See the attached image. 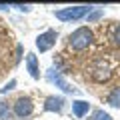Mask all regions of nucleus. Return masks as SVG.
<instances>
[{
	"mask_svg": "<svg viewBox=\"0 0 120 120\" xmlns=\"http://www.w3.org/2000/svg\"><path fill=\"white\" fill-rule=\"evenodd\" d=\"M106 102L110 104V106H114V108H120V86H116V88H112V92L108 94Z\"/></svg>",
	"mask_w": 120,
	"mask_h": 120,
	"instance_id": "9d476101",
	"label": "nucleus"
},
{
	"mask_svg": "<svg viewBox=\"0 0 120 120\" xmlns=\"http://www.w3.org/2000/svg\"><path fill=\"white\" fill-rule=\"evenodd\" d=\"M18 10H22V12H30V6H24V4H16Z\"/></svg>",
	"mask_w": 120,
	"mask_h": 120,
	"instance_id": "dca6fc26",
	"label": "nucleus"
},
{
	"mask_svg": "<svg viewBox=\"0 0 120 120\" xmlns=\"http://www.w3.org/2000/svg\"><path fill=\"white\" fill-rule=\"evenodd\" d=\"M92 12V6H70V8H62V10H56L54 16L58 20H64V22H70V20H80V18L88 16Z\"/></svg>",
	"mask_w": 120,
	"mask_h": 120,
	"instance_id": "f03ea898",
	"label": "nucleus"
},
{
	"mask_svg": "<svg viewBox=\"0 0 120 120\" xmlns=\"http://www.w3.org/2000/svg\"><path fill=\"white\" fill-rule=\"evenodd\" d=\"M14 86H16V80H10V82H8V84H6V86H4V88L0 90V92H2V94H6V92H8V90H12V88H14Z\"/></svg>",
	"mask_w": 120,
	"mask_h": 120,
	"instance_id": "2eb2a0df",
	"label": "nucleus"
},
{
	"mask_svg": "<svg viewBox=\"0 0 120 120\" xmlns=\"http://www.w3.org/2000/svg\"><path fill=\"white\" fill-rule=\"evenodd\" d=\"M12 118V108H10L8 102L0 100V120H10Z\"/></svg>",
	"mask_w": 120,
	"mask_h": 120,
	"instance_id": "9b49d317",
	"label": "nucleus"
},
{
	"mask_svg": "<svg viewBox=\"0 0 120 120\" xmlns=\"http://www.w3.org/2000/svg\"><path fill=\"white\" fill-rule=\"evenodd\" d=\"M62 106H64L62 96H48L46 102H44V110L46 112H62Z\"/></svg>",
	"mask_w": 120,
	"mask_h": 120,
	"instance_id": "423d86ee",
	"label": "nucleus"
},
{
	"mask_svg": "<svg viewBox=\"0 0 120 120\" xmlns=\"http://www.w3.org/2000/svg\"><path fill=\"white\" fill-rule=\"evenodd\" d=\"M34 110V104L28 96H20V98L14 102V108H12V114H16L18 118H28Z\"/></svg>",
	"mask_w": 120,
	"mask_h": 120,
	"instance_id": "7ed1b4c3",
	"label": "nucleus"
},
{
	"mask_svg": "<svg viewBox=\"0 0 120 120\" xmlns=\"http://www.w3.org/2000/svg\"><path fill=\"white\" fill-rule=\"evenodd\" d=\"M90 120H112V116L108 112H104V110H94V114H92Z\"/></svg>",
	"mask_w": 120,
	"mask_h": 120,
	"instance_id": "f8f14e48",
	"label": "nucleus"
},
{
	"mask_svg": "<svg viewBox=\"0 0 120 120\" xmlns=\"http://www.w3.org/2000/svg\"><path fill=\"white\" fill-rule=\"evenodd\" d=\"M0 8L4 10V8H10V6H8V4H0Z\"/></svg>",
	"mask_w": 120,
	"mask_h": 120,
	"instance_id": "f3484780",
	"label": "nucleus"
},
{
	"mask_svg": "<svg viewBox=\"0 0 120 120\" xmlns=\"http://www.w3.org/2000/svg\"><path fill=\"white\" fill-rule=\"evenodd\" d=\"M88 110H90V104L86 102V100H76V102H72V112H74V116H78V118L86 116Z\"/></svg>",
	"mask_w": 120,
	"mask_h": 120,
	"instance_id": "1a4fd4ad",
	"label": "nucleus"
},
{
	"mask_svg": "<svg viewBox=\"0 0 120 120\" xmlns=\"http://www.w3.org/2000/svg\"><path fill=\"white\" fill-rule=\"evenodd\" d=\"M92 78H94V80H98V82L108 80V78H110V68L106 66V62H98V64H96L94 72H92Z\"/></svg>",
	"mask_w": 120,
	"mask_h": 120,
	"instance_id": "6e6552de",
	"label": "nucleus"
},
{
	"mask_svg": "<svg viewBox=\"0 0 120 120\" xmlns=\"http://www.w3.org/2000/svg\"><path fill=\"white\" fill-rule=\"evenodd\" d=\"M92 40H94V34H92V30L86 28V26L76 28L72 34L68 36V44L74 50H84V48H88L90 44H92Z\"/></svg>",
	"mask_w": 120,
	"mask_h": 120,
	"instance_id": "f257e3e1",
	"label": "nucleus"
},
{
	"mask_svg": "<svg viewBox=\"0 0 120 120\" xmlns=\"http://www.w3.org/2000/svg\"><path fill=\"white\" fill-rule=\"evenodd\" d=\"M56 38H58V34H56L54 30H46V32H42V34L36 38V48H38L40 52L50 50V48L56 44Z\"/></svg>",
	"mask_w": 120,
	"mask_h": 120,
	"instance_id": "20e7f679",
	"label": "nucleus"
},
{
	"mask_svg": "<svg viewBox=\"0 0 120 120\" xmlns=\"http://www.w3.org/2000/svg\"><path fill=\"white\" fill-rule=\"evenodd\" d=\"M112 40H114V42H116V44L120 46V24H118V26L114 28V36H112Z\"/></svg>",
	"mask_w": 120,
	"mask_h": 120,
	"instance_id": "4468645a",
	"label": "nucleus"
},
{
	"mask_svg": "<svg viewBox=\"0 0 120 120\" xmlns=\"http://www.w3.org/2000/svg\"><path fill=\"white\" fill-rule=\"evenodd\" d=\"M46 78H48V82L56 84L60 90H62V92H68V94H70V92H76V88H72V86H70L68 82L62 78V74H60L58 70H54V68H50V70L46 72Z\"/></svg>",
	"mask_w": 120,
	"mask_h": 120,
	"instance_id": "39448f33",
	"label": "nucleus"
},
{
	"mask_svg": "<svg viewBox=\"0 0 120 120\" xmlns=\"http://www.w3.org/2000/svg\"><path fill=\"white\" fill-rule=\"evenodd\" d=\"M102 14H104V10L100 8V10H96V12H92V14H88V16H86V18H88V22H94V20H98V18L102 16Z\"/></svg>",
	"mask_w": 120,
	"mask_h": 120,
	"instance_id": "ddd939ff",
	"label": "nucleus"
},
{
	"mask_svg": "<svg viewBox=\"0 0 120 120\" xmlns=\"http://www.w3.org/2000/svg\"><path fill=\"white\" fill-rule=\"evenodd\" d=\"M26 66H28L30 76L34 78V80H38L40 78V70H38V58H36V54H32V52L26 54Z\"/></svg>",
	"mask_w": 120,
	"mask_h": 120,
	"instance_id": "0eeeda50",
	"label": "nucleus"
}]
</instances>
